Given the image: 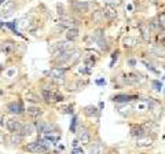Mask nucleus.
<instances>
[{
  "label": "nucleus",
  "mask_w": 165,
  "mask_h": 154,
  "mask_svg": "<svg viewBox=\"0 0 165 154\" xmlns=\"http://www.w3.org/2000/svg\"><path fill=\"white\" fill-rule=\"evenodd\" d=\"M146 101H147V106H149V113L151 114L153 120H155V121H158V120L163 117L164 114V105L160 102L158 99H155V98L153 96H149L146 98Z\"/></svg>",
  "instance_id": "1"
},
{
  "label": "nucleus",
  "mask_w": 165,
  "mask_h": 154,
  "mask_svg": "<svg viewBox=\"0 0 165 154\" xmlns=\"http://www.w3.org/2000/svg\"><path fill=\"white\" fill-rule=\"evenodd\" d=\"M15 50V44H14V41H10V40H7V41H4L2 44V51H3V54H6V55H10V54H13Z\"/></svg>",
  "instance_id": "22"
},
{
  "label": "nucleus",
  "mask_w": 165,
  "mask_h": 154,
  "mask_svg": "<svg viewBox=\"0 0 165 154\" xmlns=\"http://www.w3.org/2000/svg\"><path fill=\"white\" fill-rule=\"evenodd\" d=\"M163 92H164V95H165V87H164V90H163Z\"/></svg>",
  "instance_id": "47"
},
{
  "label": "nucleus",
  "mask_w": 165,
  "mask_h": 154,
  "mask_svg": "<svg viewBox=\"0 0 165 154\" xmlns=\"http://www.w3.org/2000/svg\"><path fill=\"white\" fill-rule=\"evenodd\" d=\"M110 99L114 103H131L133 101H139L140 96L138 94H116Z\"/></svg>",
  "instance_id": "4"
},
{
  "label": "nucleus",
  "mask_w": 165,
  "mask_h": 154,
  "mask_svg": "<svg viewBox=\"0 0 165 154\" xmlns=\"http://www.w3.org/2000/svg\"><path fill=\"white\" fill-rule=\"evenodd\" d=\"M157 19H158V22H160V25L165 29V11H161V13H158L157 15Z\"/></svg>",
  "instance_id": "32"
},
{
  "label": "nucleus",
  "mask_w": 165,
  "mask_h": 154,
  "mask_svg": "<svg viewBox=\"0 0 165 154\" xmlns=\"http://www.w3.org/2000/svg\"><path fill=\"white\" fill-rule=\"evenodd\" d=\"M73 10H74L76 13H78V14L90 13V11H91V3L80 2V0H77V2L73 3Z\"/></svg>",
  "instance_id": "15"
},
{
  "label": "nucleus",
  "mask_w": 165,
  "mask_h": 154,
  "mask_svg": "<svg viewBox=\"0 0 165 154\" xmlns=\"http://www.w3.org/2000/svg\"><path fill=\"white\" fill-rule=\"evenodd\" d=\"M76 125H77V116L73 114V118H72V122H70V132L72 134H76L77 132V129H76Z\"/></svg>",
  "instance_id": "30"
},
{
  "label": "nucleus",
  "mask_w": 165,
  "mask_h": 154,
  "mask_svg": "<svg viewBox=\"0 0 165 154\" xmlns=\"http://www.w3.org/2000/svg\"><path fill=\"white\" fill-rule=\"evenodd\" d=\"M118 55H120V51H118V50L113 51V54H112V62H110L109 67H114V63H116V61L118 59Z\"/></svg>",
  "instance_id": "33"
},
{
  "label": "nucleus",
  "mask_w": 165,
  "mask_h": 154,
  "mask_svg": "<svg viewBox=\"0 0 165 154\" xmlns=\"http://www.w3.org/2000/svg\"><path fill=\"white\" fill-rule=\"evenodd\" d=\"M142 39H138L135 36H125L123 39V47L125 50H135L140 45Z\"/></svg>",
  "instance_id": "7"
},
{
  "label": "nucleus",
  "mask_w": 165,
  "mask_h": 154,
  "mask_svg": "<svg viewBox=\"0 0 165 154\" xmlns=\"http://www.w3.org/2000/svg\"><path fill=\"white\" fill-rule=\"evenodd\" d=\"M7 109L10 113L13 114H22V113L26 112L25 106H23V102L22 101H15V102H11L7 105Z\"/></svg>",
  "instance_id": "13"
},
{
  "label": "nucleus",
  "mask_w": 165,
  "mask_h": 154,
  "mask_svg": "<svg viewBox=\"0 0 165 154\" xmlns=\"http://www.w3.org/2000/svg\"><path fill=\"white\" fill-rule=\"evenodd\" d=\"M105 18H106V15H105V11L103 10H95V11H92V15H91V19H92L94 24L103 22Z\"/></svg>",
  "instance_id": "19"
},
{
  "label": "nucleus",
  "mask_w": 165,
  "mask_h": 154,
  "mask_svg": "<svg viewBox=\"0 0 165 154\" xmlns=\"http://www.w3.org/2000/svg\"><path fill=\"white\" fill-rule=\"evenodd\" d=\"M6 2H7V0H0V6H3V4H4V3Z\"/></svg>",
  "instance_id": "45"
},
{
  "label": "nucleus",
  "mask_w": 165,
  "mask_h": 154,
  "mask_svg": "<svg viewBox=\"0 0 165 154\" xmlns=\"http://www.w3.org/2000/svg\"><path fill=\"white\" fill-rule=\"evenodd\" d=\"M116 110H117L118 114L125 117V118L131 117L135 112V109H133V106L131 103H116Z\"/></svg>",
  "instance_id": "6"
},
{
  "label": "nucleus",
  "mask_w": 165,
  "mask_h": 154,
  "mask_svg": "<svg viewBox=\"0 0 165 154\" xmlns=\"http://www.w3.org/2000/svg\"><path fill=\"white\" fill-rule=\"evenodd\" d=\"M82 113H84L85 117H90V118H94V117H99L100 116V110L99 107L94 106V105H88V106L82 107Z\"/></svg>",
  "instance_id": "16"
},
{
  "label": "nucleus",
  "mask_w": 165,
  "mask_h": 154,
  "mask_svg": "<svg viewBox=\"0 0 165 154\" xmlns=\"http://www.w3.org/2000/svg\"><path fill=\"white\" fill-rule=\"evenodd\" d=\"M41 95L44 98V101L47 103H55V102H62L65 98L62 94H59L58 91H51V90H41Z\"/></svg>",
  "instance_id": "3"
},
{
  "label": "nucleus",
  "mask_w": 165,
  "mask_h": 154,
  "mask_svg": "<svg viewBox=\"0 0 165 154\" xmlns=\"http://www.w3.org/2000/svg\"><path fill=\"white\" fill-rule=\"evenodd\" d=\"M66 72H68V69L66 67H61V66H54L53 69L48 72V75H50L53 79H62V77H65Z\"/></svg>",
  "instance_id": "17"
},
{
  "label": "nucleus",
  "mask_w": 165,
  "mask_h": 154,
  "mask_svg": "<svg viewBox=\"0 0 165 154\" xmlns=\"http://www.w3.org/2000/svg\"><path fill=\"white\" fill-rule=\"evenodd\" d=\"M129 134L132 138H138L143 136V135L147 134V131H146V128L143 127V124H138V122H132V124H129Z\"/></svg>",
  "instance_id": "9"
},
{
  "label": "nucleus",
  "mask_w": 165,
  "mask_h": 154,
  "mask_svg": "<svg viewBox=\"0 0 165 154\" xmlns=\"http://www.w3.org/2000/svg\"><path fill=\"white\" fill-rule=\"evenodd\" d=\"M103 11H105L106 18H108V19H110V21H114V19H117V18H118L117 7H116V6H113V4H110L109 2L105 4V7H103Z\"/></svg>",
  "instance_id": "14"
},
{
  "label": "nucleus",
  "mask_w": 165,
  "mask_h": 154,
  "mask_svg": "<svg viewBox=\"0 0 165 154\" xmlns=\"http://www.w3.org/2000/svg\"><path fill=\"white\" fill-rule=\"evenodd\" d=\"M80 73H82V75H91V70H90V67H87L84 65L82 67H80Z\"/></svg>",
  "instance_id": "35"
},
{
  "label": "nucleus",
  "mask_w": 165,
  "mask_h": 154,
  "mask_svg": "<svg viewBox=\"0 0 165 154\" xmlns=\"http://www.w3.org/2000/svg\"><path fill=\"white\" fill-rule=\"evenodd\" d=\"M14 7H15V2H14V0H7V2L3 4V11H4V13H6V11H8V13L13 14V8ZM4 13H3V14H4Z\"/></svg>",
  "instance_id": "27"
},
{
  "label": "nucleus",
  "mask_w": 165,
  "mask_h": 154,
  "mask_svg": "<svg viewBox=\"0 0 165 154\" xmlns=\"http://www.w3.org/2000/svg\"><path fill=\"white\" fill-rule=\"evenodd\" d=\"M150 84H151V88H153V90H154L155 92H161V91L164 90L163 81H161L160 79H154V80H151Z\"/></svg>",
  "instance_id": "25"
},
{
  "label": "nucleus",
  "mask_w": 165,
  "mask_h": 154,
  "mask_svg": "<svg viewBox=\"0 0 165 154\" xmlns=\"http://www.w3.org/2000/svg\"><path fill=\"white\" fill-rule=\"evenodd\" d=\"M138 29H139L140 32V39H142V41L145 43H151L153 37H154V33L151 32L150 26H149L147 22H139L138 24Z\"/></svg>",
  "instance_id": "2"
},
{
  "label": "nucleus",
  "mask_w": 165,
  "mask_h": 154,
  "mask_svg": "<svg viewBox=\"0 0 165 154\" xmlns=\"http://www.w3.org/2000/svg\"><path fill=\"white\" fill-rule=\"evenodd\" d=\"M127 65H129L131 67H135L138 65V59H135V58H128V59H127Z\"/></svg>",
  "instance_id": "34"
},
{
  "label": "nucleus",
  "mask_w": 165,
  "mask_h": 154,
  "mask_svg": "<svg viewBox=\"0 0 165 154\" xmlns=\"http://www.w3.org/2000/svg\"><path fill=\"white\" fill-rule=\"evenodd\" d=\"M25 150L29 153H35V154H41V153H45L48 150V147H45L43 143H40L39 140L36 142H30L25 146Z\"/></svg>",
  "instance_id": "8"
},
{
  "label": "nucleus",
  "mask_w": 165,
  "mask_h": 154,
  "mask_svg": "<svg viewBox=\"0 0 165 154\" xmlns=\"http://www.w3.org/2000/svg\"><path fill=\"white\" fill-rule=\"evenodd\" d=\"M14 75H15V69H10V70L7 72V76H8V77H13Z\"/></svg>",
  "instance_id": "42"
},
{
  "label": "nucleus",
  "mask_w": 165,
  "mask_h": 154,
  "mask_svg": "<svg viewBox=\"0 0 165 154\" xmlns=\"http://www.w3.org/2000/svg\"><path fill=\"white\" fill-rule=\"evenodd\" d=\"M22 139H23V136H21L19 134H13V136H11V143L13 144H19L21 142H22Z\"/></svg>",
  "instance_id": "31"
},
{
  "label": "nucleus",
  "mask_w": 165,
  "mask_h": 154,
  "mask_svg": "<svg viewBox=\"0 0 165 154\" xmlns=\"http://www.w3.org/2000/svg\"><path fill=\"white\" fill-rule=\"evenodd\" d=\"M163 69H164V70H165V63H164V65H163Z\"/></svg>",
  "instance_id": "46"
},
{
  "label": "nucleus",
  "mask_w": 165,
  "mask_h": 154,
  "mask_svg": "<svg viewBox=\"0 0 165 154\" xmlns=\"http://www.w3.org/2000/svg\"><path fill=\"white\" fill-rule=\"evenodd\" d=\"M108 154H120V152H118L117 149H109Z\"/></svg>",
  "instance_id": "40"
},
{
  "label": "nucleus",
  "mask_w": 165,
  "mask_h": 154,
  "mask_svg": "<svg viewBox=\"0 0 165 154\" xmlns=\"http://www.w3.org/2000/svg\"><path fill=\"white\" fill-rule=\"evenodd\" d=\"M22 125L23 124L21 122V120H18L17 117H13V118L7 120V124H6V127H7V129L11 132V134H19Z\"/></svg>",
  "instance_id": "12"
},
{
  "label": "nucleus",
  "mask_w": 165,
  "mask_h": 154,
  "mask_svg": "<svg viewBox=\"0 0 165 154\" xmlns=\"http://www.w3.org/2000/svg\"><path fill=\"white\" fill-rule=\"evenodd\" d=\"M95 84L100 85V87H102V85H106V80L105 79H98V80H95Z\"/></svg>",
  "instance_id": "37"
},
{
  "label": "nucleus",
  "mask_w": 165,
  "mask_h": 154,
  "mask_svg": "<svg viewBox=\"0 0 165 154\" xmlns=\"http://www.w3.org/2000/svg\"><path fill=\"white\" fill-rule=\"evenodd\" d=\"M103 106H105V103L100 102V103H99V106H98V107H99V110H102V109H103Z\"/></svg>",
  "instance_id": "44"
},
{
  "label": "nucleus",
  "mask_w": 165,
  "mask_h": 154,
  "mask_svg": "<svg viewBox=\"0 0 165 154\" xmlns=\"http://www.w3.org/2000/svg\"><path fill=\"white\" fill-rule=\"evenodd\" d=\"M26 112H27V114L30 117H33V118H39V117H41L43 113H44L41 107H37V106H29L26 109Z\"/></svg>",
  "instance_id": "21"
},
{
  "label": "nucleus",
  "mask_w": 165,
  "mask_h": 154,
  "mask_svg": "<svg viewBox=\"0 0 165 154\" xmlns=\"http://www.w3.org/2000/svg\"><path fill=\"white\" fill-rule=\"evenodd\" d=\"M135 112L136 113H140V114H145L146 112H149V106H147V101H143V99H139L136 103V107H135Z\"/></svg>",
  "instance_id": "23"
},
{
  "label": "nucleus",
  "mask_w": 165,
  "mask_h": 154,
  "mask_svg": "<svg viewBox=\"0 0 165 154\" xmlns=\"http://www.w3.org/2000/svg\"><path fill=\"white\" fill-rule=\"evenodd\" d=\"M90 153L91 154H105V144L102 142H95L94 144H91Z\"/></svg>",
  "instance_id": "20"
},
{
  "label": "nucleus",
  "mask_w": 165,
  "mask_h": 154,
  "mask_svg": "<svg viewBox=\"0 0 165 154\" xmlns=\"http://www.w3.org/2000/svg\"><path fill=\"white\" fill-rule=\"evenodd\" d=\"M66 37H68L69 41H74V40L78 37V29H77V28H72V29H68Z\"/></svg>",
  "instance_id": "26"
},
{
  "label": "nucleus",
  "mask_w": 165,
  "mask_h": 154,
  "mask_svg": "<svg viewBox=\"0 0 165 154\" xmlns=\"http://www.w3.org/2000/svg\"><path fill=\"white\" fill-rule=\"evenodd\" d=\"M33 132H35L33 124H23L22 128H21V131H19V135L21 136H29V135H32Z\"/></svg>",
  "instance_id": "24"
},
{
  "label": "nucleus",
  "mask_w": 165,
  "mask_h": 154,
  "mask_svg": "<svg viewBox=\"0 0 165 154\" xmlns=\"http://www.w3.org/2000/svg\"><path fill=\"white\" fill-rule=\"evenodd\" d=\"M155 142V136L153 134H146L143 136L138 138L136 139V147H140V149H145V147H151Z\"/></svg>",
  "instance_id": "5"
},
{
  "label": "nucleus",
  "mask_w": 165,
  "mask_h": 154,
  "mask_svg": "<svg viewBox=\"0 0 165 154\" xmlns=\"http://www.w3.org/2000/svg\"><path fill=\"white\" fill-rule=\"evenodd\" d=\"M78 143H80V140H78V139L73 140V142H72V144H73V149H76V147H78Z\"/></svg>",
  "instance_id": "41"
},
{
  "label": "nucleus",
  "mask_w": 165,
  "mask_h": 154,
  "mask_svg": "<svg viewBox=\"0 0 165 154\" xmlns=\"http://www.w3.org/2000/svg\"><path fill=\"white\" fill-rule=\"evenodd\" d=\"M132 7H133L132 4H128V6H127V10H128V11H132Z\"/></svg>",
  "instance_id": "43"
},
{
  "label": "nucleus",
  "mask_w": 165,
  "mask_h": 154,
  "mask_svg": "<svg viewBox=\"0 0 165 154\" xmlns=\"http://www.w3.org/2000/svg\"><path fill=\"white\" fill-rule=\"evenodd\" d=\"M142 63L145 65V66H146V69H147V70H150L151 73H154V75H157V76L160 75V70H158L157 67H154V65H153L151 62H147V61H142Z\"/></svg>",
  "instance_id": "28"
},
{
  "label": "nucleus",
  "mask_w": 165,
  "mask_h": 154,
  "mask_svg": "<svg viewBox=\"0 0 165 154\" xmlns=\"http://www.w3.org/2000/svg\"><path fill=\"white\" fill-rule=\"evenodd\" d=\"M143 80V76L140 73H125L123 77V83L127 85H135L139 84Z\"/></svg>",
  "instance_id": "10"
},
{
  "label": "nucleus",
  "mask_w": 165,
  "mask_h": 154,
  "mask_svg": "<svg viewBox=\"0 0 165 154\" xmlns=\"http://www.w3.org/2000/svg\"><path fill=\"white\" fill-rule=\"evenodd\" d=\"M62 113H65V114H73V106H68L65 109H62Z\"/></svg>",
  "instance_id": "36"
},
{
  "label": "nucleus",
  "mask_w": 165,
  "mask_h": 154,
  "mask_svg": "<svg viewBox=\"0 0 165 154\" xmlns=\"http://www.w3.org/2000/svg\"><path fill=\"white\" fill-rule=\"evenodd\" d=\"M72 154H84V150L80 147H76V149H72Z\"/></svg>",
  "instance_id": "38"
},
{
  "label": "nucleus",
  "mask_w": 165,
  "mask_h": 154,
  "mask_svg": "<svg viewBox=\"0 0 165 154\" xmlns=\"http://www.w3.org/2000/svg\"><path fill=\"white\" fill-rule=\"evenodd\" d=\"M68 50H73V41H58L50 47V51L54 52V54Z\"/></svg>",
  "instance_id": "11"
},
{
  "label": "nucleus",
  "mask_w": 165,
  "mask_h": 154,
  "mask_svg": "<svg viewBox=\"0 0 165 154\" xmlns=\"http://www.w3.org/2000/svg\"><path fill=\"white\" fill-rule=\"evenodd\" d=\"M95 63H96V59H94V55L92 57H87L84 59V65L87 67H92V66H95Z\"/></svg>",
  "instance_id": "29"
},
{
  "label": "nucleus",
  "mask_w": 165,
  "mask_h": 154,
  "mask_svg": "<svg viewBox=\"0 0 165 154\" xmlns=\"http://www.w3.org/2000/svg\"><path fill=\"white\" fill-rule=\"evenodd\" d=\"M77 134V139L81 142L82 144H90V142H91V135H90V132H88V129L87 128H81L78 132H76Z\"/></svg>",
  "instance_id": "18"
},
{
  "label": "nucleus",
  "mask_w": 165,
  "mask_h": 154,
  "mask_svg": "<svg viewBox=\"0 0 165 154\" xmlns=\"http://www.w3.org/2000/svg\"><path fill=\"white\" fill-rule=\"evenodd\" d=\"M109 3L117 7V6H120V4H121V0H109Z\"/></svg>",
  "instance_id": "39"
}]
</instances>
